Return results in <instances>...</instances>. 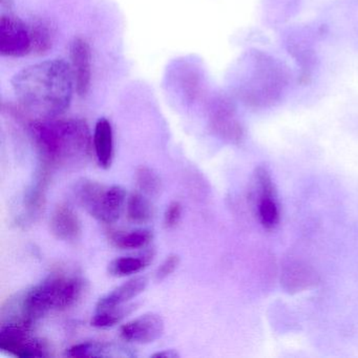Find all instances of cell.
<instances>
[{"label": "cell", "mask_w": 358, "mask_h": 358, "mask_svg": "<svg viewBox=\"0 0 358 358\" xmlns=\"http://www.w3.org/2000/svg\"><path fill=\"white\" fill-rule=\"evenodd\" d=\"M117 350L112 343L87 341L72 345L66 351V355L73 358L106 357L113 356V351Z\"/></svg>", "instance_id": "cell-18"}, {"label": "cell", "mask_w": 358, "mask_h": 358, "mask_svg": "<svg viewBox=\"0 0 358 358\" xmlns=\"http://www.w3.org/2000/svg\"><path fill=\"white\" fill-rule=\"evenodd\" d=\"M74 192L77 202L91 217L103 224L119 220L127 200V192L121 186H106L89 180L79 182Z\"/></svg>", "instance_id": "cell-4"}, {"label": "cell", "mask_w": 358, "mask_h": 358, "mask_svg": "<svg viewBox=\"0 0 358 358\" xmlns=\"http://www.w3.org/2000/svg\"><path fill=\"white\" fill-rule=\"evenodd\" d=\"M152 240V232L148 229L131 230V231H112L110 241L116 248L129 250L145 247Z\"/></svg>", "instance_id": "cell-14"}, {"label": "cell", "mask_w": 358, "mask_h": 358, "mask_svg": "<svg viewBox=\"0 0 358 358\" xmlns=\"http://www.w3.org/2000/svg\"><path fill=\"white\" fill-rule=\"evenodd\" d=\"M127 215L134 224H145L154 217V207L141 192H133L127 198Z\"/></svg>", "instance_id": "cell-15"}, {"label": "cell", "mask_w": 358, "mask_h": 358, "mask_svg": "<svg viewBox=\"0 0 358 358\" xmlns=\"http://www.w3.org/2000/svg\"><path fill=\"white\" fill-rule=\"evenodd\" d=\"M71 69L75 90L80 97H85L91 87L92 55L89 43L81 37L75 38L71 45Z\"/></svg>", "instance_id": "cell-9"}, {"label": "cell", "mask_w": 358, "mask_h": 358, "mask_svg": "<svg viewBox=\"0 0 358 358\" xmlns=\"http://www.w3.org/2000/svg\"><path fill=\"white\" fill-rule=\"evenodd\" d=\"M148 278L144 276H137L123 282L121 286L117 287L112 292L98 301L97 311L125 305L127 301L135 299L140 293L143 292L148 286Z\"/></svg>", "instance_id": "cell-12"}, {"label": "cell", "mask_w": 358, "mask_h": 358, "mask_svg": "<svg viewBox=\"0 0 358 358\" xmlns=\"http://www.w3.org/2000/svg\"><path fill=\"white\" fill-rule=\"evenodd\" d=\"M12 87L27 116L53 119L70 106L75 83L70 64L54 59L24 68L13 77Z\"/></svg>", "instance_id": "cell-1"}, {"label": "cell", "mask_w": 358, "mask_h": 358, "mask_svg": "<svg viewBox=\"0 0 358 358\" xmlns=\"http://www.w3.org/2000/svg\"><path fill=\"white\" fill-rule=\"evenodd\" d=\"M85 282L78 276L54 273L36 286L17 295L3 311L1 324L31 327L36 320L53 311H62L74 306L83 296Z\"/></svg>", "instance_id": "cell-3"}, {"label": "cell", "mask_w": 358, "mask_h": 358, "mask_svg": "<svg viewBox=\"0 0 358 358\" xmlns=\"http://www.w3.org/2000/svg\"><path fill=\"white\" fill-rule=\"evenodd\" d=\"M31 327L18 324H1L0 348L17 357H49V341L31 335Z\"/></svg>", "instance_id": "cell-5"}, {"label": "cell", "mask_w": 358, "mask_h": 358, "mask_svg": "<svg viewBox=\"0 0 358 358\" xmlns=\"http://www.w3.org/2000/svg\"><path fill=\"white\" fill-rule=\"evenodd\" d=\"M32 37V52L45 54L52 49L54 41V31L51 24L45 20H36L30 26Z\"/></svg>", "instance_id": "cell-17"}, {"label": "cell", "mask_w": 358, "mask_h": 358, "mask_svg": "<svg viewBox=\"0 0 358 358\" xmlns=\"http://www.w3.org/2000/svg\"><path fill=\"white\" fill-rule=\"evenodd\" d=\"M164 332V320L159 314L146 313L120 327V336L135 343H150Z\"/></svg>", "instance_id": "cell-8"}, {"label": "cell", "mask_w": 358, "mask_h": 358, "mask_svg": "<svg viewBox=\"0 0 358 358\" xmlns=\"http://www.w3.org/2000/svg\"><path fill=\"white\" fill-rule=\"evenodd\" d=\"M180 257L177 255H171L161 264L160 267L157 269L156 278L158 280H163L169 278L175 270L179 267Z\"/></svg>", "instance_id": "cell-21"}, {"label": "cell", "mask_w": 358, "mask_h": 358, "mask_svg": "<svg viewBox=\"0 0 358 358\" xmlns=\"http://www.w3.org/2000/svg\"><path fill=\"white\" fill-rule=\"evenodd\" d=\"M32 52L30 27L13 15L0 18V55L24 57Z\"/></svg>", "instance_id": "cell-7"}, {"label": "cell", "mask_w": 358, "mask_h": 358, "mask_svg": "<svg viewBox=\"0 0 358 358\" xmlns=\"http://www.w3.org/2000/svg\"><path fill=\"white\" fill-rule=\"evenodd\" d=\"M155 257L154 249L144 251L139 257H122L115 259L108 265L110 275L116 278L131 275L145 269Z\"/></svg>", "instance_id": "cell-13"}, {"label": "cell", "mask_w": 358, "mask_h": 358, "mask_svg": "<svg viewBox=\"0 0 358 358\" xmlns=\"http://www.w3.org/2000/svg\"><path fill=\"white\" fill-rule=\"evenodd\" d=\"M52 234L58 240L72 242L80 236L81 222L77 213L68 205L60 204L54 209L50 220Z\"/></svg>", "instance_id": "cell-10"}, {"label": "cell", "mask_w": 358, "mask_h": 358, "mask_svg": "<svg viewBox=\"0 0 358 358\" xmlns=\"http://www.w3.org/2000/svg\"><path fill=\"white\" fill-rule=\"evenodd\" d=\"M136 182H137L139 189L144 194H148V196H156L162 188L159 176L148 166H140L137 169Z\"/></svg>", "instance_id": "cell-19"}, {"label": "cell", "mask_w": 358, "mask_h": 358, "mask_svg": "<svg viewBox=\"0 0 358 358\" xmlns=\"http://www.w3.org/2000/svg\"><path fill=\"white\" fill-rule=\"evenodd\" d=\"M255 209L257 219L266 229H274L280 223V208L271 176L266 167L259 166L253 175Z\"/></svg>", "instance_id": "cell-6"}, {"label": "cell", "mask_w": 358, "mask_h": 358, "mask_svg": "<svg viewBox=\"0 0 358 358\" xmlns=\"http://www.w3.org/2000/svg\"><path fill=\"white\" fill-rule=\"evenodd\" d=\"M154 358H179L180 354L175 350H164V351L157 352L152 354Z\"/></svg>", "instance_id": "cell-22"}, {"label": "cell", "mask_w": 358, "mask_h": 358, "mask_svg": "<svg viewBox=\"0 0 358 358\" xmlns=\"http://www.w3.org/2000/svg\"><path fill=\"white\" fill-rule=\"evenodd\" d=\"M93 148L99 166L110 169L114 159V133L112 124L106 118L99 119L96 123Z\"/></svg>", "instance_id": "cell-11"}, {"label": "cell", "mask_w": 358, "mask_h": 358, "mask_svg": "<svg viewBox=\"0 0 358 358\" xmlns=\"http://www.w3.org/2000/svg\"><path fill=\"white\" fill-rule=\"evenodd\" d=\"M29 131L45 169L78 166L93 148L89 127L80 119H32Z\"/></svg>", "instance_id": "cell-2"}, {"label": "cell", "mask_w": 358, "mask_h": 358, "mask_svg": "<svg viewBox=\"0 0 358 358\" xmlns=\"http://www.w3.org/2000/svg\"><path fill=\"white\" fill-rule=\"evenodd\" d=\"M136 309H137L136 303H131V305L125 303V305L118 306V307L100 310L92 318L91 324L95 328H110V327L119 324L121 320L133 313Z\"/></svg>", "instance_id": "cell-16"}, {"label": "cell", "mask_w": 358, "mask_h": 358, "mask_svg": "<svg viewBox=\"0 0 358 358\" xmlns=\"http://www.w3.org/2000/svg\"><path fill=\"white\" fill-rule=\"evenodd\" d=\"M181 203L179 201H173L167 206L164 213V225L166 228H173L179 224L182 217Z\"/></svg>", "instance_id": "cell-20"}]
</instances>
